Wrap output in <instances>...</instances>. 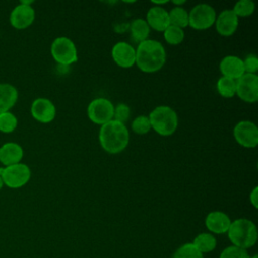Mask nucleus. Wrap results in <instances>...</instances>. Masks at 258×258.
<instances>
[{
    "mask_svg": "<svg viewBox=\"0 0 258 258\" xmlns=\"http://www.w3.org/2000/svg\"><path fill=\"white\" fill-rule=\"evenodd\" d=\"M151 128L161 136L172 135L178 126V118L175 111L168 106H157L149 116Z\"/></svg>",
    "mask_w": 258,
    "mask_h": 258,
    "instance_id": "20e7f679",
    "label": "nucleus"
},
{
    "mask_svg": "<svg viewBox=\"0 0 258 258\" xmlns=\"http://www.w3.org/2000/svg\"><path fill=\"white\" fill-rule=\"evenodd\" d=\"M172 258H204L203 254L195 247L192 243H186L180 246Z\"/></svg>",
    "mask_w": 258,
    "mask_h": 258,
    "instance_id": "a878e982",
    "label": "nucleus"
},
{
    "mask_svg": "<svg viewBox=\"0 0 258 258\" xmlns=\"http://www.w3.org/2000/svg\"><path fill=\"white\" fill-rule=\"evenodd\" d=\"M233 133L236 141L243 147L255 148L258 144V128L255 123L249 120L238 122Z\"/></svg>",
    "mask_w": 258,
    "mask_h": 258,
    "instance_id": "9d476101",
    "label": "nucleus"
},
{
    "mask_svg": "<svg viewBox=\"0 0 258 258\" xmlns=\"http://www.w3.org/2000/svg\"><path fill=\"white\" fill-rule=\"evenodd\" d=\"M244 71L247 74H256L258 71V57L255 54H248L243 60Z\"/></svg>",
    "mask_w": 258,
    "mask_h": 258,
    "instance_id": "7c9ffc66",
    "label": "nucleus"
},
{
    "mask_svg": "<svg viewBox=\"0 0 258 258\" xmlns=\"http://www.w3.org/2000/svg\"><path fill=\"white\" fill-rule=\"evenodd\" d=\"M228 237L234 246L247 249L257 241V229L255 224L248 219H237L231 222L228 230Z\"/></svg>",
    "mask_w": 258,
    "mask_h": 258,
    "instance_id": "7ed1b4c3",
    "label": "nucleus"
},
{
    "mask_svg": "<svg viewBox=\"0 0 258 258\" xmlns=\"http://www.w3.org/2000/svg\"><path fill=\"white\" fill-rule=\"evenodd\" d=\"M239 24V18L234 13L233 10H223L217 17L215 21L216 30L220 35L231 36L233 35Z\"/></svg>",
    "mask_w": 258,
    "mask_h": 258,
    "instance_id": "4468645a",
    "label": "nucleus"
},
{
    "mask_svg": "<svg viewBox=\"0 0 258 258\" xmlns=\"http://www.w3.org/2000/svg\"><path fill=\"white\" fill-rule=\"evenodd\" d=\"M23 157V149L16 142H6L0 147V162L4 166L19 163Z\"/></svg>",
    "mask_w": 258,
    "mask_h": 258,
    "instance_id": "a211bd4d",
    "label": "nucleus"
},
{
    "mask_svg": "<svg viewBox=\"0 0 258 258\" xmlns=\"http://www.w3.org/2000/svg\"><path fill=\"white\" fill-rule=\"evenodd\" d=\"M250 258H258V257H257V255H254L253 257H250Z\"/></svg>",
    "mask_w": 258,
    "mask_h": 258,
    "instance_id": "e433bc0d",
    "label": "nucleus"
},
{
    "mask_svg": "<svg viewBox=\"0 0 258 258\" xmlns=\"http://www.w3.org/2000/svg\"><path fill=\"white\" fill-rule=\"evenodd\" d=\"M163 36L164 39L167 43L171 45H177L182 42L184 39V32L181 28L174 26V25H169L164 31H163Z\"/></svg>",
    "mask_w": 258,
    "mask_h": 258,
    "instance_id": "b1692460",
    "label": "nucleus"
},
{
    "mask_svg": "<svg viewBox=\"0 0 258 258\" xmlns=\"http://www.w3.org/2000/svg\"><path fill=\"white\" fill-rule=\"evenodd\" d=\"M236 94L244 102L255 103L258 100V76L245 73L236 81Z\"/></svg>",
    "mask_w": 258,
    "mask_h": 258,
    "instance_id": "1a4fd4ad",
    "label": "nucleus"
},
{
    "mask_svg": "<svg viewBox=\"0 0 258 258\" xmlns=\"http://www.w3.org/2000/svg\"><path fill=\"white\" fill-rule=\"evenodd\" d=\"M234 13L239 17H248L253 14L255 10V4L251 0H240L232 9Z\"/></svg>",
    "mask_w": 258,
    "mask_h": 258,
    "instance_id": "bb28decb",
    "label": "nucleus"
},
{
    "mask_svg": "<svg viewBox=\"0 0 258 258\" xmlns=\"http://www.w3.org/2000/svg\"><path fill=\"white\" fill-rule=\"evenodd\" d=\"M216 11L209 4H198L188 13V26L197 30L208 29L215 24Z\"/></svg>",
    "mask_w": 258,
    "mask_h": 258,
    "instance_id": "0eeeda50",
    "label": "nucleus"
},
{
    "mask_svg": "<svg viewBox=\"0 0 258 258\" xmlns=\"http://www.w3.org/2000/svg\"><path fill=\"white\" fill-rule=\"evenodd\" d=\"M220 71L223 77L237 81L245 74L243 59L236 55H227L220 62Z\"/></svg>",
    "mask_w": 258,
    "mask_h": 258,
    "instance_id": "dca6fc26",
    "label": "nucleus"
},
{
    "mask_svg": "<svg viewBox=\"0 0 258 258\" xmlns=\"http://www.w3.org/2000/svg\"><path fill=\"white\" fill-rule=\"evenodd\" d=\"M172 3H173L174 5H176V6H180L181 4H184L185 1H172Z\"/></svg>",
    "mask_w": 258,
    "mask_h": 258,
    "instance_id": "72a5a7b5",
    "label": "nucleus"
},
{
    "mask_svg": "<svg viewBox=\"0 0 258 258\" xmlns=\"http://www.w3.org/2000/svg\"><path fill=\"white\" fill-rule=\"evenodd\" d=\"M3 171H4V166H2V167H0V176L2 175V173H3Z\"/></svg>",
    "mask_w": 258,
    "mask_h": 258,
    "instance_id": "c9c22d12",
    "label": "nucleus"
},
{
    "mask_svg": "<svg viewBox=\"0 0 258 258\" xmlns=\"http://www.w3.org/2000/svg\"><path fill=\"white\" fill-rule=\"evenodd\" d=\"M99 141L106 152L117 154L127 147L129 143V131L125 124L112 119L101 126Z\"/></svg>",
    "mask_w": 258,
    "mask_h": 258,
    "instance_id": "f03ea898",
    "label": "nucleus"
},
{
    "mask_svg": "<svg viewBox=\"0 0 258 258\" xmlns=\"http://www.w3.org/2000/svg\"><path fill=\"white\" fill-rule=\"evenodd\" d=\"M112 58L115 63L123 69L131 68L135 64V48L125 41L117 42L112 48Z\"/></svg>",
    "mask_w": 258,
    "mask_h": 258,
    "instance_id": "ddd939ff",
    "label": "nucleus"
},
{
    "mask_svg": "<svg viewBox=\"0 0 258 258\" xmlns=\"http://www.w3.org/2000/svg\"><path fill=\"white\" fill-rule=\"evenodd\" d=\"M250 203L255 209L258 208V187L257 186H255L250 194Z\"/></svg>",
    "mask_w": 258,
    "mask_h": 258,
    "instance_id": "2f4dec72",
    "label": "nucleus"
},
{
    "mask_svg": "<svg viewBox=\"0 0 258 258\" xmlns=\"http://www.w3.org/2000/svg\"><path fill=\"white\" fill-rule=\"evenodd\" d=\"M168 17L170 25L177 26L181 29L188 26V13L181 6L171 8V10L168 12Z\"/></svg>",
    "mask_w": 258,
    "mask_h": 258,
    "instance_id": "4be33fe9",
    "label": "nucleus"
},
{
    "mask_svg": "<svg viewBox=\"0 0 258 258\" xmlns=\"http://www.w3.org/2000/svg\"><path fill=\"white\" fill-rule=\"evenodd\" d=\"M149 32H150V27L148 26L147 22L142 18L134 19L130 24L131 38L136 43H140L148 39Z\"/></svg>",
    "mask_w": 258,
    "mask_h": 258,
    "instance_id": "aec40b11",
    "label": "nucleus"
},
{
    "mask_svg": "<svg viewBox=\"0 0 258 258\" xmlns=\"http://www.w3.org/2000/svg\"><path fill=\"white\" fill-rule=\"evenodd\" d=\"M217 91L224 98H232L236 95V81L227 77H221L217 82Z\"/></svg>",
    "mask_w": 258,
    "mask_h": 258,
    "instance_id": "5701e85b",
    "label": "nucleus"
},
{
    "mask_svg": "<svg viewBox=\"0 0 258 258\" xmlns=\"http://www.w3.org/2000/svg\"><path fill=\"white\" fill-rule=\"evenodd\" d=\"M3 185H4V183H3V180H2V178H1V176H0V190H1V188L3 187Z\"/></svg>",
    "mask_w": 258,
    "mask_h": 258,
    "instance_id": "f704fd0d",
    "label": "nucleus"
},
{
    "mask_svg": "<svg viewBox=\"0 0 258 258\" xmlns=\"http://www.w3.org/2000/svg\"><path fill=\"white\" fill-rule=\"evenodd\" d=\"M35 18V11L31 5L19 3L16 5L9 16L11 26L16 29H25L29 27Z\"/></svg>",
    "mask_w": 258,
    "mask_h": 258,
    "instance_id": "9b49d317",
    "label": "nucleus"
},
{
    "mask_svg": "<svg viewBox=\"0 0 258 258\" xmlns=\"http://www.w3.org/2000/svg\"><path fill=\"white\" fill-rule=\"evenodd\" d=\"M50 53L53 59L64 67L75 63L78 60V51L72 39L66 36L56 37L50 46Z\"/></svg>",
    "mask_w": 258,
    "mask_h": 258,
    "instance_id": "39448f33",
    "label": "nucleus"
},
{
    "mask_svg": "<svg viewBox=\"0 0 258 258\" xmlns=\"http://www.w3.org/2000/svg\"><path fill=\"white\" fill-rule=\"evenodd\" d=\"M220 258H250V256L245 249L233 245L224 249L220 255Z\"/></svg>",
    "mask_w": 258,
    "mask_h": 258,
    "instance_id": "c85d7f7f",
    "label": "nucleus"
},
{
    "mask_svg": "<svg viewBox=\"0 0 258 258\" xmlns=\"http://www.w3.org/2000/svg\"><path fill=\"white\" fill-rule=\"evenodd\" d=\"M152 3H153V4H157L156 6H158V5L166 4V3H167V1H152Z\"/></svg>",
    "mask_w": 258,
    "mask_h": 258,
    "instance_id": "473e14b6",
    "label": "nucleus"
},
{
    "mask_svg": "<svg viewBox=\"0 0 258 258\" xmlns=\"http://www.w3.org/2000/svg\"><path fill=\"white\" fill-rule=\"evenodd\" d=\"M31 176V170L25 163H16L9 166H4V171L1 175L4 185L9 188H19L25 185Z\"/></svg>",
    "mask_w": 258,
    "mask_h": 258,
    "instance_id": "423d86ee",
    "label": "nucleus"
},
{
    "mask_svg": "<svg viewBox=\"0 0 258 258\" xmlns=\"http://www.w3.org/2000/svg\"><path fill=\"white\" fill-rule=\"evenodd\" d=\"M18 100L17 89L8 83H0V114L10 111Z\"/></svg>",
    "mask_w": 258,
    "mask_h": 258,
    "instance_id": "6ab92c4d",
    "label": "nucleus"
},
{
    "mask_svg": "<svg viewBox=\"0 0 258 258\" xmlns=\"http://www.w3.org/2000/svg\"><path fill=\"white\" fill-rule=\"evenodd\" d=\"M31 116L40 123H50L56 115V109L53 103L46 98L35 99L30 107Z\"/></svg>",
    "mask_w": 258,
    "mask_h": 258,
    "instance_id": "f8f14e48",
    "label": "nucleus"
},
{
    "mask_svg": "<svg viewBox=\"0 0 258 258\" xmlns=\"http://www.w3.org/2000/svg\"><path fill=\"white\" fill-rule=\"evenodd\" d=\"M130 116V108L128 105L124 103H119L116 107H114V115L113 120H116L121 123H125Z\"/></svg>",
    "mask_w": 258,
    "mask_h": 258,
    "instance_id": "c756f323",
    "label": "nucleus"
},
{
    "mask_svg": "<svg viewBox=\"0 0 258 258\" xmlns=\"http://www.w3.org/2000/svg\"><path fill=\"white\" fill-rule=\"evenodd\" d=\"M148 26L156 31L163 32L169 25L168 12L161 6H152L146 13V20Z\"/></svg>",
    "mask_w": 258,
    "mask_h": 258,
    "instance_id": "2eb2a0df",
    "label": "nucleus"
},
{
    "mask_svg": "<svg viewBox=\"0 0 258 258\" xmlns=\"http://www.w3.org/2000/svg\"><path fill=\"white\" fill-rule=\"evenodd\" d=\"M205 224L208 230L216 234L227 233L231 225L229 216L220 211H214L207 215Z\"/></svg>",
    "mask_w": 258,
    "mask_h": 258,
    "instance_id": "f3484780",
    "label": "nucleus"
},
{
    "mask_svg": "<svg viewBox=\"0 0 258 258\" xmlns=\"http://www.w3.org/2000/svg\"><path fill=\"white\" fill-rule=\"evenodd\" d=\"M131 129L133 130L134 133L139 134V135L148 133L151 129L149 118L144 115H140V116L136 117L131 123Z\"/></svg>",
    "mask_w": 258,
    "mask_h": 258,
    "instance_id": "cd10ccee",
    "label": "nucleus"
},
{
    "mask_svg": "<svg viewBox=\"0 0 258 258\" xmlns=\"http://www.w3.org/2000/svg\"><path fill=\"white\" fill-rule=\"evenodd\" d=\"M192 244L203 254L213 251L216 248L217 240L210 233H202L195 238Z\"/></svg>",
    "mask_w": 258,
    "mask_h": 258,
    "instance_id": "412c9836",
    "label": "nucleus"
},
{
    "mask_svg": "<svg viewBox=\"0 0 258 258\" xmlns=\"http://www.w3.org/2000/svg\"><path fill=\"white\" fill-rule=\"evenodd\" d=\"M18 121L16 116L10 111L0 114V131L3 133H11L17 127Z\"/></svg>",
    "mask_w": 258,
    "mask_h": 258,
    "instance_id": "393cba45",
    "label": "nucleus"
},
{
    "mask_svg": "<svg viewBox=\"0 0 258 258\" xmlns=\"http://www.w3.org/2000/svg\"><path fill=\"white\" fill-rule=\"evenodd\" d=\"M87 114L93 123L102 126L113 119L114 106L106 98H97L89 104Z\"/></svg>",
    "mask_w": 258,
    "mask_h": 258,
    "instance_id": "6e6552de",
    "label": "nucleus"
},
{
    "mask_svg": "<svg viewBox=\"0 0 258 258\" xmlns=\"http://www.w3.org/2000/svg\"><path fill=\"white\" fill-rule=\"evenodd\" d=\"M135 51V64L144 73H155L165 63V49L157 40L146 39L138 43Z\"/></svg>",
    "mask_w": 258,
    "mask_h": 258,
    "instance_id": "f257e3e1",
    "label": "nucleus"
}]
</instances>
